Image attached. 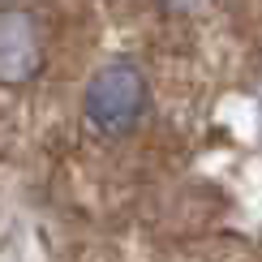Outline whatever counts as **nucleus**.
I'll use <instances>...</instances> for the list:
<instances>
[{
	"instance_id": "f257e3e1",
	"label": "nucleus",
	"mask_w": 262,
	"mask_h": 262,
	"mask_svg": "<svg viewBox=\"0 0 262 262\" xmlns=\"http://www.w3.org/2000/svg\"><path fill=\"white\" fill-rule=\"evenodd\" d=\"M142 103H146L142 73L125 60L107 64V69H99V78L91 82V91H86V121L99 134H125L142 116Z\"/></svg>"
},
{
	"instance_id": "f03ea898",
	"label": "nucleus",
	"mask_w": 262,
	"mask_h": 262,
	"mask_svg": "<svg viewBox=\"0 0 262 262\" xmlns=\"http://www.w3.org/2000/svg\"><path fill=\"white\" fill-rule=\"evenodd\" d=\"M35 69V26L26 13H0V78H26Z\"/></svg>"
}]
</instances>
